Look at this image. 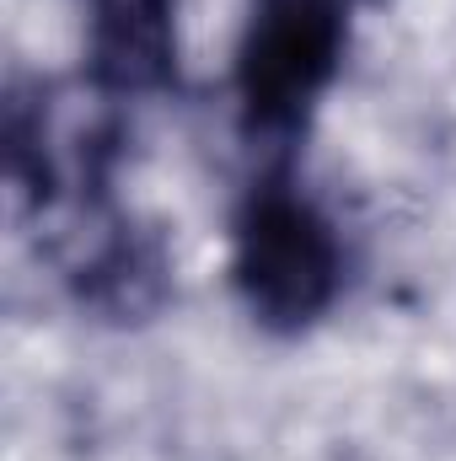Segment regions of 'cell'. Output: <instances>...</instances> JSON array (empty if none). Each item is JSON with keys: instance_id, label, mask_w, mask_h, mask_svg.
<instances>
[{"instance_id": "cell-3", "label": "cell", "mask_w": 456, "mask_h": 461, "mask_svg": "<svg viewBox=\"0 0 456 461\" xmlns=\"http://www.w3.org/2000/svg\"><path fill=\"white\" fill-rule=\"evenodd\" d=\"M92 81L114 97H150L178 81L172 0H87Z\"/></svg>"}, {"instance_id": "cell-1", "label": "cell", "mask_w": 456, "mask_h": 461, "mask_svg": "<svg viewBox=\"0 0 456 461\" xmlns=\"http://www.w3.org/2000/svg\"><path fill=\"white\" fill-rule=\"evenodd\" d=\"M231 274H236L247 312L263 328L301 333L339 295V236L317 215V204H306L290 183H263L247 194L236 215Z\"/></svg>"}, {"instance_id": "cell-2", "label": "cell", "mask_w": 456, "mask_h": 461, "mask_svg": "<svg viewBox=\"0 0 456 461\" xmlns=\"http://www.w3.org/2000/svg\"><path fill=\"white\" fill-rule=\"evenodd\" d=\"M354 0H258L236 49V97L252 134H296L339 76Z\"/></svg>"}]
</instances>
